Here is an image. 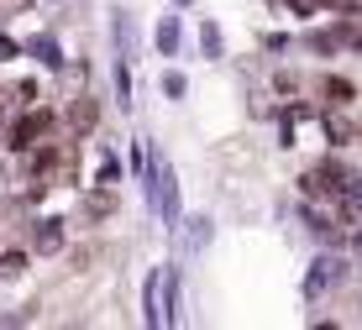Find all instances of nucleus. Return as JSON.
<instances>
[{"label":"nucleus","instance_id":"a211bd4d","mask_svg":"<svg viewBox=\"0 0 362 330\" xmlns=\"http://www.w3.org/2000/svg\"><path fill=\"white\" fill-rule=\"evenodd\" d=\"M179 6H189V0H179Z\"/></svg>","mask_w":362,"mask_h":330},{"label":"nucleus","instance_id":"9d476101","mask_svg":"<svg viewBox=\"0 0 362 330\" xmlns=\"http://www.w3.org/2000/svg\"><path fill=\"white\" fill-rule=\"evenodd\" d=\"M16 273H27V252H6L0 257V278H16Z\"/></svg>","mask_w":362,"mask_h":330},{"label":"nucleus","instance_id":"1a4fd4ad","mask_svg":"<svg viewBox=\"0 0 362 330\" xmlns=\"http://www.w3.org/2000/svg\"><path fill=\"white\" fill-rule=\"evenodd\" d=\"M158 47H163V53L179 47V21H173V16H163V27H158Z\"/></svg>","mask_w":362,"mask_h":330},{"label":"nucleus","instance_id":"0eeeda50","mask_svg":"<svg viewBox=\"0 0 362 330\" xmlns=\"http://www.w3.org/2000/svg\"><path fill=\"white\" fill-rule=\"evenodd\" d=\"M95 116H100V110H95V100H90V95H79V100L69 105V126H74V131H90Z\"/></svg>","mask_w":362,"mask_h":330},{"label":"nucleus","instance_id":"f8f14e48","mask_svg":"<svg viewBox=\"0 0 362 330\" xmlns=\"http://www.w3.org/2000/svg\"><path fill=\"white\" fill-rule=\"evenodd\" d=\"M326 136H331V142H346V136H352V126L336 121V116H326Z\"/></svg>","mask_w":362,"mask_h":330},{"label":"nucleus","instance_id":"39448f33","mask_svg":"<svg viewBox=\"0 0 362 330\" xmlns=\"http://www.w3.org/2000/svg\"><path fill=\"white\" fill-rule=\"evenodd\" d=\"M105 215H116V189L100 184V189L84 194V220H105Z\"/></svg>","mask_w":362,"mask_h":330},{"label":"nucleus","instance_id":"7ed1b4c3","mask_svg":"<svg viewBox=\"0 0 362 330\" xmlns=\"http://www.w3.org/2000/svg\"><path fill=\"white\" fill-rule=\"evenodd\" d=\"M341 273H346L341 257H315V268L305 273V299H320L326 288H336V283H341Z\"/></svg>","mask_w":362,"mask_h":330},{"label":"nucleus","instance_id":"f257e3e1","mask_svg":"<svg viewBox=\"0 0 362 330\" xmlns=\"http://www.w3.org/2000/svg\"><path fill=\"white\" fill-rule=\"evenodd\" d=\"M153 210L163 220H179V184H173L168 163H153Z\"/></svg>","mask_w":362,"mask_h":330},{"label":"nucleus","instance_id":"6e6552de","mask_svg":"<svg viewBox=\"0 0 362 330\" xmlns=\"http://www.w3.org/2000/svg\"><path fill=\"white\" fill-rule=\"evenodd\" d=\"M320 90H326V100H331V105H352V95H357V90H352V84H346V79H341V73H331V79H326V84H320Z\"/></svg>","mask_w":362,"mask_h":330},{"label":"nucleus","instance_id":"dca6fc26","mask_svg":"<svg viewBox=\"0 0 362 330\" xmlns=\"http://www.w3.org/2000/svg\"><path fill=\"white\" fill-rule=\"evenodd\" d=\"M0 58H16V42H11V37H0Z\"/></svg>","mask_w":362,"mask_h":330},{"label":"nucleus","instance_id":"20e7f679","mask_svg":"<svg viewBox=\"0 0 362 330\" xmlns=\"http://www.w3.org/2000/svg\"><path fill=\"white\" fill-rule=\"evenodd\" d=\"M58 247H64V220H42L32 231V252H37V257H53Z\"/></svg>","mask_w":362,"mask_h":330},{"label":"nucleus","instance_id":"2eb2a0df","mask_svg":"<svg viewBox=\"0 0 362 330\" xmlns=\"http://www.w3.org/2000/svg\"><path fill=\"white\" fill-rule=\"evenodd\" d=\"M32 53H42L47 63H58V47H53V42H47V37H42V42H32Z\"/></svg>","mask_w":362,"mask_h":330},{"label":"nucleus","instance_id":"f3484780","mask_svg":"<svg viewBox=\"0 0 362 330\" xmlns=\"http://www.w3.org/2000/svg\"><path fill=\"white\" fill-rule=\"evenodd\" d=\"M352 252H357V257H362V231H357V241H352Z\"/></svg>","mask_w":362,"mask_h":330},{"label":"nucleus","instance_id":"4468645a","mask_svg":"<svg viewBox=\"0 0 362 330\" xmlns=\"http://www.w3.org/2000/svg\"><path fill=\"white\" fill-rule=\"evenodd\" d=\"M289 11H299V16H315V11H320V0H289Z\"/></svg>","mask_w":362,"mask_h":330},{"label":"nucleus","instance_id":"ddd939ff","mask_svg":"<svg viewBox=\"0 0 362 330\" xmlns=\"http://www.w3.org/2000/svg\"><path fill=\"white\" fill-rule=\"evenodd\" d=\"M210 241V220H194V231H189V247H205Z\"/></svg>","mask_w":362,"mask_h":330},{"label":"nucleus","instance_id":"f03ea898","mask_svg":"<svg viewBox=\"0 0 362 330\" xmlns=\"http://www.w3.org/2000/svg\"><path fill=\"white\" fill-rule=\"evenodd\" d=\"M53 131V116H47V110H27V116H21L16 126H11V147H21V152H32L37 142H42V136Z\"/></svg>","mask_w":362,"mask_h":330},{"label":"nucleus","instance_id":"9b49d317","mask_svg":"<svg viewBox=\"0 0 362 330\" xmlns=\"http://www.w3.org/2000/svg\"><path fill=\"white\" fill-rule=\"evenodd\" d=\"M199 42H205V53H210V58H221V27H216V21H205V32H199Z\"/></svg>","mask_w":362,"mask_h":330},{"label":"nucleus","instance_id":"423d86ee","mask_svg":"<svg viewBox=\"0 0 362 330\" xmlns=\"http://www.w3.org/2000/svg\"><path fill=\"white\" fill-rule=\"evenodd\" d=\"M158 288H163V273H153V278H147V288H142V310H147V325H168V310H158Z\"/></svg>","mask_w":362,"mask_h":330}]
</instances>
